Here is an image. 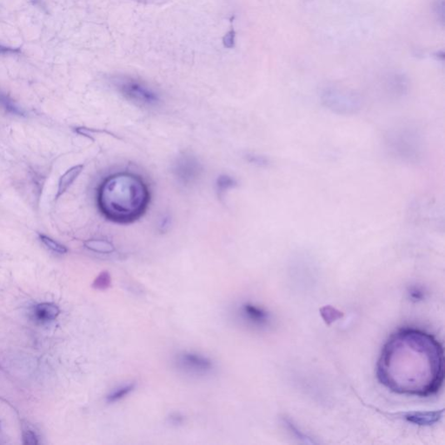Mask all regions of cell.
<instances>
[{"mask_svg": "<svg viewBox=\"0 0 445 445\" xmlns=\"http://www.w3.org/2000/svg\"><path fill=\"white\" fill-rule=\"evenodd\" d=\"M170 419H171V422H172L174 424H179V423H181V422H183V420H184V418H183V417H182V416H180V415L176 413V414H174L171 416V417H170Z\"/></svg>", "mask_w": 445, "mask_h": 445, "instance_id": "d6986e66", "label": "cell"}, {"mask_svg": "<svg viewBox=\"0 0 445 445\" xmlns=\"http://www.w3.org/2000/svg\"><path fill=\"white\" fill-rule=\"evenodd\" d=\"M112 84L126 100L143 107H156L161 102L160 96L155 90L134 78L119 76L114 78Z\"/></svg>", "mask_w": 445, "mask_h": 445, "instance_id": "277c9868", "label": "cell"}, {"mask_svg": "<svg viewBox=\"0 0 445 445\" xmlns=\"http://www.w3.org/2000/svg\"><path fill=\"white\" fill-rule=\"evenodd\" d=\"M83 169H84V165H75L71 169H69L68 170H66L65 174H63L60 178V182H59V188H57L56 199H59L60 196H62L63 194L66 192V190H68V188L71 186V184H73L74 181L78 179V177L80 176V173L82 172Z\"/></svg>", "mask_w": 445, "mask_h": 445, "instance_id": "9c48e42d", "label": "cell"}, {"mask_svg": "<svg viewBox=\"0 0 445 445\" xmlns=\"http://www.w3.org/2000/svg\"><path fill=\"white\" fill-rule=\"evenodd\" d=\"M135 388V384L131 383L129 385H125L121 388L118 389L117 391L112 392L111 394L109 395L107 397V401L109 403H114L119 400L122 399L125 396H127L130 392L133 391Z\"/></svg>", "mask_w": 445, "mask_h": 445, "instance_id": "5bb4252c", "label": "cell"}, {"mask_svg": "<svg viewBox=\"0 0 445 445\" xmlns=\"http://www.w3.org/2000/svg\"><path fill=\"white\" fill-rule=\"evenodd\" d=\"M216 186H217L219 196L223 198L228 190L238 186V181L229 175H221L219 177V179H217Z\"/></svg>", "mask_w": 445, "mask_h": 445, "instance_id": "8fae6325", "label": "cell"}, {"mask_svg": "<svg viewBox=\"0 0 445 445\" xmlns=\"http://www.w3.org/2000/svg\"><path fill=\"white\" fill-rule=\"evenodd\" d=\"M96 201L100 212L109 221L131 224L146 212L150 192L142 177L130 171H119L100 183Z\"/></svg>", "mask_w": 445, "mask_h": 445, "instance_id": "7a4b0ae2", "label": "cell"}, {"mask_svg": "<svg viewBox=\"0 0 445 445\" xmlns=\"http://www.w3.org/2000/svg\"><path fill=\"white\" fill-rule=\"evenodd\" d=\"M40 238L43 244H45L48 249L53 250L55 253H60V254H65V253H67V248L66 246L60 244V243L51 239V238L45 235H40Z\"/></svg>", "mask_w": 445, "mask_h": 445, "instance_id": "9a60e30c", "label": "cell"}, {"mask_svg": "<svg viewBox=\"0 0 445 445\" xmlns=\"http://www.w3.org/2000/svg\"><path fill=\"white\" fill-rule=\"evenodd\" d=\"M141 1H148V2L150 1H150H155V0H141Z\"/></svg>", "mask_w": 445, "mask_h": 445, "instance_id": "44dd1931", "label": "cell"}, {"mask_svg": "<svg viewBox=\"0 0 445 445\" xmlns=\"http://www.w3.org/2000/svg\"><path fill=\"white\" fill-rule=\"evenodd\" d=\"M0 106L9 113L18 115V116L25 115V112L15 104L14 101L11 98H9L6 94L2 93L1 91H0Z\"/></svg>", "mask_w": 445, "mask_h": 445, "instance_id": "7c38bea8", "label": "cell"}, {"mask_svg": "<svg viewBox=\"0 0 445 445\" xmlns=\"http://www.w3.org/2000/svg\"><path fill=\"white\" fill-rule=\"evenodd\" d=\"M84 244L86 249H90L94 253L109 254L115 251L113 244L105 239H89L87 241H85Z\"/></svg>", "mask_w": 445, "mask_h": 445, "instance_id": "30bf717a", "label": "cell"}, {"mask_svg": "<svg viewBox=\"0 0 445 445\" xmlns=\"http://www.w3.org/2000/svg\"><path fill=\"white\" fill-rule=\"evenodd\" d=\"M443 368L439 342L426 332L409 328L398 331L385 343L377 375L393 392L423 397L439 390Z\"/></svg>", "mask_w": 445, "mask_h": 445, "instance_id": "6da1fadb", "label": "cell"}, {"mask_svg": "<svg viewBox=\"0 0 445 445\" xmlns=\"http://www.w3.org/2000/svg\"><path fill=\"white\" fill-rule=\"evenodd\" d=\"M202 165L195 157L184 154L177 159L173 172L180 184L190 185L199 179L201 175Z\"/></svg>", "mask_w": 445, "mask_h": 445, "instance_id": "8992f818", "label": "cell"}, {"mask_svg": "<svg viewBox=\"0 0 445 445\" xmlns=\"http://www.w3.org/2000/svg\"><path fill=\"white\" fill-rule=\"evenodd\" d=\"M179 363L182 368L196 373H204L212 368V363L208 358L193 353L179 356Z\"/></svg>", "mask_w": 445, "mask_h": 445, "instance_id": "52a82bcc", "label": "cell"}, {"mask_svg": "<svg viewBox=\"0 0 445 445\" xmlns=\"http://www.w3.org/2000/svg\"><path fill=\"white\" fill-rule=\"evenodd\" d=\"M323 104L333 113L338 115H354L359 112L361 101L358 98L339 91H326L322 98Z\"/></svg>", "mask_w": 445, "mask_h": 445, "instance_id": "5b68a950", "label": "cell"}, {"mask_svg": "<svg viewBox=\"0 0 445 445\" xmlns=\"http://www.w3.org/2000/svg\"><path fill=\"white\" fill-rule=\"evenodd\" d=\"M17 51H18V50L9 48V47H6V46L0 45V54L12 53V52H17Z\"/></svg>", "mask_w": 445, "mask_h": 445, "instance_id": "ffe728a7", "label": "cell"}, {"mask_svg": "<svg viewBox=\"0 0 445 445\" xmlns=\"http://www.w3.org/2000/svg\"><path fill=\"white\" fill-rule=\"evenodd\" d=\"M60 313V308L57 304L52 303H38L32 311L35 320L41 323H49L55 320Z\"/></svg>", "mask_w": 445, "mask_h": 445, "instance_id": "ba28073f", "label": "cell"}, {"mask_svg": "<svg viewBox=\"0 0 445 445\" xmlns=\"http://www.w3.org/2000/svg\"><path fill=\"white\" fill-rule=\"evenodd\" d=\"M244 312L246 315L247 317L255 322H263L266 318V315L263 311L258 309L257 307L253 305L246 304L244 306Z\"/></svg>", "mask_w": 445, "mask_h": 445, "instance_id": "4fadbf2b", "label": "cell"}, {"mask_svg": "<svg viewBox=\"0 0 445 445\" xmlns=\"http://www.w3.org/2000/svg\"><path fill=\"white\" fill-rule=\"evenodd\" d=\"M111 276L107 272H103L94 281L93 287L96 289H105L111 285Z\"/></svg>", "mask_w": 445, "mask_h": 445, "instance_id": "2e32d148", "label": "cell"}, {"mask_svg": "<svg viewBox=\"0 0 445 445\" xmlns=\"http://www.w3.org/2000/svg\"><path fill=\"white\" fill-rule=\"evenodd\" d=\"M24 444L36 445L38 444L37 437L34 432L31 431H24L23 433Z\"/></svg>", "mask_w": 445, "mask_h": 445, "instance_id": "ac0fdd59", "label": "cell"}, {"mask_svg": "<svg viewBox=\"0 0 445 445\" xmlns=\"http://www.w3.org/2000/svg\"><path fill=\"white\" fill-rule=\"evenodd\" d=\"M387 150L393 158L406 164H417L424 152L423 139L416 128L399 126L386 136Z\"/></svg>", "mask_w": 445, "mask_h": 445, "instance_id": "3957f363", "label": "cell"}, {"mask_svg": "<svg viewBox=\"0 0 445 445\" xmlns=\"http://www.w3.org/2000/svg\"><path fill=\"white\" fill-rule=\"evenodd\" d=\"M247 160L253 165H258L260 167H267L270 165V161L267 157L258 155V154H248Z\"/></svg>", "mask_w": 445, "mask_h": 445, "instance_id": "e0dca14e", "label": "cell"}]
</instances>
